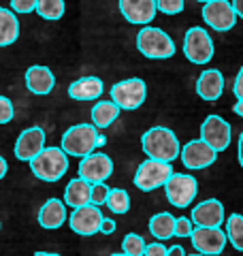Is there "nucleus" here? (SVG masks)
<instances>
[{"label":"nucleus","instance_id":"nucleus-48","mask_svg":"<svg viewBox=\"0 0 243 256\" xmlns=\"http://www.w3.org/2000/svg\"><path fill=\"white\" fill-rule=\"evenodd\" d=\"M0 226H2V224H0Z\"/></svg>","mask_w":243,"mask_h":256},{"label":"nucleus","instance_id":"nucleus-27","mask_svg":"<svg viewBox=\"0 0 243 256\" xmlns=\"http://www.w3.org/2000/svg\"><path fill=\"white\" fill-rule=\"evenodd\" d=\"M40 18L47 22H56L60 20L64 11H66V4L64 0H36V9H34Z\"/></svg>","mask_w":243,"mask_h":256},{"label":"nucleus","instance_id":"nucleus-11","mask_svg":"<svg viewBox=\"0 0 243 256\" xmlns=\"http://www.w3.org/2000/svg\"><path fill=\"white\" fill-rule=\"evenodd\" d=\"M102 218H104V216L100 214L98 205L88 203L84 207H75V210H72L68 224H70L72 233H77L81 237H92L96 233H100Z\"/></svg>","mask_w":243,"mask_h":256},{"label":"nucleus","instance_id":"nucleus-42","mask_svg":"<svg viewBox=\"0 0 243 256\" xmlns=\"http://www.w3.org/2000/svg\"><path fill=\"white\" fill-rule=\"evenodd\" d=\"M232 111H234L237 116H241V118H243V98H237V102H234Z\"/></svg>","mask_w":243,"mask_h":256},{"label":"nucleus","instance_id":"nucleus-14","mask_svg":"<svg viewBox=\"0 0 243 256\" xmlns=\"http://www.w3.org/2000/svg\"><path fill=\"white\" fill-rule=\"evenodd\" d=\"M180 156H182V162L188 166V169L198 171V169H207L209 164L216 162L218 152L212 146H207L202 139H194V141H188L182 148Z\"/></svg>","mask_w":243,"mask_h":256},{"label":"nucleus","instance_id":"nucleus-17","mask_svg":"<svg viewBox=\"0 0 243 256\" xmlns=\"http://www.w3.org/2000/svg\"><path fill=\"white\" fill-rule=\"evenodd\" d=\"M224 92V75L218 68H207L202 70L196 79V94L202 100L216 102Z\"/></svg>","mask_w":243,"mask_h":256},{"label":"nucleus","instance_id":"nucleus-12","mask_svg":"<svg viewBox=\"0 0 243 256\" xmlns=\"http://www.w3.org/2000/svg\"><path fill=\"white\" fill-rule=\"evenodd\" d=\"M113 173V160L102 154V152H92L81 158L79 162V178L90 184H102L111 178Z\"/></svg>","mask_w":243,"mask_h":256},{"label":"nucleus","instance_id":"nucleus-47","mask_svg":"<svg viewBox=\"0 0 243 256\" xmlns=\"http://www.w3.org/2000/svg\"><path fill=\"white\" fill-rule=\"evenodd\" d=\"M190 256H205V254H200V252H198V254H190Z\"/></svg>","mask_w":243,"mask_h":256},{"label":"nucleus","instance_id":"nucleus-37","mask_svg":"<svg viewBox=\"0 0 243 256\" xmlns=\"http://www.w3.org/2000/svg\"><path fill=\"white\" fill-rule=\"evenodd\" d=\"M100 233H102V235H111V233H116V220H111V218H102Z\"/></svg>","mask_w":243,"mask_h":256},{"label":"nucleus","instance_id":"nucleus-32","mask_svg":"<svg viewBox=\"0 0 243 256\" xmlns=\"http://www.w3.org/2000/svg\"><path fill=\"white\" fill-rule=\"evenodd\" d=\"M15 116V107L11 98H6V96H0V124H9Z\"/></svg>","mask_w":243,"mask_h":256},{"label":"nucleus","instance_id":"nucleus-31","mask_svg":"<svg viewBox=\"0 0 243 256\" xmlns=\"http://www.w3.org/2000/svg\"><path fill=\"white\" fill-rule=\"evenodd\" d=\"M107 194H109V188L102 184H92V192H90V203L92 205H104L107 203Z\"/></svg>","mask_w":243,"mask_h":256},{"label":"nucleus","instance_id":"nucleus-43","mask_svg":"<svg viewBox=\"0 0 243 256\" xmlns=\"http://www.w3.org/2000/svg\"><path fill=\"white\" fill-rule=\"evenodd\" d=\"M104 143H107V137H104V134H98V139H96V148H102Z\"/></svg>","mask_w":243,"mask_h":256},{"label":"nucleus","instance_id":"nucleus-7","mask_svg":"<svg viewBox=\"0 0 243 256\" xmlns=\"http://www.w3.org/2000/svg\"><path fill=\"white\" fill-rule=\"evenodd\" d=\"M109 94H111V100L116 102L120 109L132 111V109H139L145 102V96H148V86H145L143 79L132 77V79H124V82L113 84Z\"/></svg>","mask_w":243,"mask_h":256},{"label":"nucleus","instance_id":"nucleus-4","mask_svg":"<svg viewBox=\"0 0 243 256\" xmlns=\"http://www.w3.org/2000/svg\"><path fill=\"white\" fill-rule=\"evenodd\" d=\"M98 134L100 132L94 124H75V126L66 128V132L62 134L60 148L66 152L68 156L84 158L96 150V139H98Z\"/></svg>","mask_w":243,"mask_h":256},{"label":"nucleus","instance_id":"nucleus-39","mask_svg":"<svg viewBox=\"0 0 243 256\" xmlns=\"http://www.w3.org/2000/svg\"><path fill=\"white\" fill-rule=\"evenodd\" d=\"M232 9L237 13V18L243 20V0H232Z\"/></svg>","mask_w":243,"mask_h":256},{"label":"nucleus","instance_id":"nucleus-29","mask_svg":"<svg viewBox=\"0 0 243 256\" xmlns=\"http://www.w3.org/2000/svg\"><path fill=\"white\" fill-rule=\"evenodd\" d=\"M145 239L136 233H128L124 237V242H122V252L126 256H143L145 254Z\"/></svg>","mask_w":243,"mask_h":256},{"label":"nucleus","instance_id":"nucleus-13","mask_svg":"<svg viewBox=\"0 0 243 256\" xmlns=\"http://www.w3.org/2000/svg\"><path fill=\"white\" fill-rule=\"evenodd\" d=\"M200 139L207 146H212L216 152H224L230 146V139H232L230 124L220 116H207L200 124Z\"/></svg>","mask_w":243,"mask_h":256},{"label":"nucleus","instance_id":"nucleus-20","mask_svg":"<svg viewBox=\"0 0 243 256\" xmlns=\"http://www.w3.org/2000/svg\"><path fill=\"white\" fill-rule=\"evenodd\" d=\"M66 222V203L60 198H47L38 210V224L43 228H60Z\"/></svg>","mask_w":243,"mask_h":256},{"label":"nucleus","instance_id":"nucleus-28","mask_svg":"<svg viewBox=\"0 0 243 256\" xmlns=\"http://www.w3.org/2000/svg\"><path fill=\"white\" fill-rule=\"evenodd\" d=\"M104 205H107L113 214L124 216V214H128V210H130V196H128V192L122 190V188H109L107 203Z\"/></svg>","mask_w":243,"mask_h":256},{"label":"nucleus","instance_id":"nucleus-38","mask_svg":"<svg viewBox=\"0 0 243 256\" xmlns=\"http://www.w3.org/2000/svg\"><path fill=\"white\" fill-rule=\"evenodd\" d=\"M166 256H186V252H184L182 246H171L166 250Z\"/></svg>","mask_w":243,"mask_h":256},{"label":"nucleus","instance_id":"nucleus-30","mask_svg":"<svg viewBox=\"0 0 243 256\" xmlns=\"http://www.w3.org/2000/svg\"><path fill=\"white\" fill-rule=\"evenodd\" d=\"M156 6L164 15H180L186 6V0H156Z\"/></svg>","mask_w":243,"mask_h":256},{"label":"nucleus","instance_id":"nucleus-10","mask_svg":"<svg viewBox=\"0 0 243 256\" xmlns=\"http://www.w3.org/2000/svg\"><path fill=\"white\" fill-rule=\"evenodd\" d=\"M192 246L196 248V252L205 254V256H218L224 252L226 248V230H222L220 226H196L192 230Z\"/></svg>","mask_w":243,"mask_h":256},{"label":"nucleus","instance_id":"nucleus-26","mask_svg":"<svg viewBox=\"0 0 243 256\" xmlns=\"http://www.w3.org/2000/svg\"><path fill=\"white\" fill-rule=\"evenodd\" d=\"M226 237L232 244L234 250L243 252V216L241 214H230L226 220Z\"/></svg>","mask_w":243,"mask_h":256},{"label":"nucleus","instance_id":"nucleus-5","mask_svg":"<svg viewBox=\"0 0 243 256\" xmlns=\"http://www.w3.org/2000/svg\"><path fill=\"white\" fill-rule=\"evenodd\" d=\"M166 201L177 210L188 207L198 194V182L190 173H173L164 184Z\"/></svg>","mask_w":243,"mask_h":256},{"label":"nucleus","instance_id":"nucleus-46","mask_svg":"<svg viewBox=\"0 0 243 256\" xmlns=\"http://www.w3.org/2000/svg\"><path fill=\"white\" fill-rule=\"evenodd\" d=\"M196 2H202V4H205V2H209V0H196Z\"/></svg>","mask_w":243,"mask_h":256},{"label":"nucleus","instance_id":"nucleus-24","mask_svg":"<svg viewBox=\"0 0 243 256\" xmlns=\"http://www.w3.org/2000/svg\"><path fill=\"white\" fill-rule=\"evenodd\" d=\"M120 111L122 109L113 100H98L92 107V124L98 128V130H102V128H109L118 120Z\"/></svg>","mask_w":243,"mask_h":256},{"label":"nucleus","instance_id":"nucleus-36","mask_svg":"<svg viewBox=\"0 0 243 256\" xmlns=\"http://www.w3.org/2000/svg\"><path fill=\"white\" fill-rule=\"evenodd\" d=\"M232 94L237 96V98H243V66H241V70L237 73V77H234V84H232Z\"/></svg>","mask_w":243,"mask_h":256},{"label":"nucleus","instance_id":"nucleus-22","mask_svg":"<svg viewBox=\"0 0 243 256\" xmlns=\"http://www.w3.org/2000/svg\"><path fill=\"white\" fill-rule=\"evenodd\" d=\"M90 192H92V184L86 182V180H70L68 186L64 188V203H66L68 207H84L90 203Z\"/></svg>","mask_w":243,"mask_h":256},{"label":"nucleus","instance_id":"nucleus-45","mask_svg":"<svg viewBox=\"0 0 243 256\" xmlns=\"http://www.w3.org/2000/svg\"><path fill=\"white\" fill-rule=\"evenodd\" d=\"M111 256H126L124 252H120V254H111Z\"/></svg>","mask_w":243,"mask_h":256},{"label":"nucleus","instance_id":"nucleus-23","mask_svg":"<svg viewBox=\"0 0 243 256\" xmlns=\"http://www.w3.org/2000/svg\"><path fill=\"white\" fill-rule=\"evenodd\" d=\"M20 36V20L18 13L0 6V47H9Z\"/></svg>","mask_w":243,"mask_h":256},{"label":"nucleus","instance_id":"nucleus-40","mask_svg":"<svg viewBox=\"0 0 243 256\" xmlns=\"http://www.w3.org/2000/svg\"><path fill=\"white\" fill-rule=\"evenodd\" d=\"M237 156H239V164L243 166V132L239 134V143H237Z\"/></svg>","mask_w":243,"mask_h":256},{"label":"nucleus","instance_id":"nucleus-2","mask_svg":"<svg viewBox=\"0 0 243 256\" xmlns=\"http://www.w3.org/2000/svg\"><path fill=\"white\" fill-rule=\"evenodd\" d=\"M30 171L40 182H58L68 171V154L62 148H43L30 160Z\"/></svg>","mask_w":243,"mask_h":256},{"label":"nucleus","instance_id":"nucleus-19","mask_svg":"<svg viewBox=\"0 0 243 256\" xmlns=\"http://www.w3.org/2000/svg\"><path fill=\"white\" fill-rule=\"evenodd\" d=\"M192 222L196 226H222L224 205L218 198H207L192 210Z\"/></svg>","mask_w":243,"mask_h":256},{"label":"nucleus","instance_id":"nucleus-1","mask_svg":"<svg viewBox=\"0 0 243 256\" xmlns=\"http://www.w3.org/2000/svg\"><path fill=\"white\" fill-rule=\"evenodd\" d=\"M141 146L150 158L162 160V162H173L182 152V146H180V141H177L175 132L164 126H154L148 132H143Z\"/></svg>","mask_w":243,"mask_h":256},{"label":"nucleus","instance_id":"nucleus-21","mask_svg":"<svg viewBox=\"0 0 243 256\" xmlns=\"http://www.w3.org/2000/svg\"><path fill=\"white\" fill-rule=\"evenodd\" d=\"M104 86L100 77H81L68 86V96L72 100H96L100 98Z\"/></svg>","mask_w":243,"mask_h":256},{"label":"nucleus","instance_id":"nucleus-8","mask_svg":"<svg viewBox=\"0 0 243 256\" xmlns=\"http://www.w3.org/2000/svg\"><path fill=\"white\" fill-rule=\"evenodd\" d=\"M214 41L209 32L200 26L186 30L184 34V56L192 64H207L214 58Z\"/></svg>","mask_w":243,"mask_h":256},{"label":"nucleus","instance_id":"nucleus-44","mask_svg":"<svg viewBox=\"0 0 243 256\" xmlns=\"http://www.w3.org/2000/svg\"><path fill=\"white\" fill-rule=\"evenodd\" d=\"M34 256H60V254H54V252H36Z\"/></svg>","mask_w":243,"mask_h":256},{"label":"nucleus","instance_id":"nucleus-6","mask_svg":"<svg viewBox=\"0 0 243 256\" xmlns=\"http://www.w3.org/2000/svg\"><path fill=\"white\" fill-rule=\"evenodd\" d=\"M175 171L171 162H162L156 158H148L145 162L139 164V169L134 173V186L143 192H152L160 186H164L166 180L171 178Z\"/></svg>","mask_w":243,"mask_h":256},{"label":"nucleus","instance_id":"nucleus-35","mask_svg":"<svg viewBox=\"0 0 243 256\" xmlns=\"http://www.w3.org/2000/svg\"><path fill=\"white\" fill-rule=\"evenodd\" d=\"M166 250L168 248L160 242H154V244H148L145 246V254L143 256H166Z\"/></svg>","mask_w":243,"mask_h":256},{"label":"nucleus","instance_id":"nucleus-9","mask_svg":"<svg viewBox=\"0 0 243 256\" xmlns=\"http://www.w3.org/2000/svg\"><path fill=\"white\" fill-rule=\"evenodd\" d=\"M202 20L216 32H228L237 24V13L232 9V2L228 0H209L202 4Z\"/></svg>","mask_w":243,"mask_h":256},{"label":"nucleus","instance_id":"nucleus-41","mask_svg":"<svg viewBox=\"0 0 243 256\" xmlns=\"http://www.w3.org/2000/svg\"><path fill=\"white\" fill-rule=\"evenodd\" d=\"M6 171H9V164H6V160L0 156V180H2L4 175H6Z\"/></svg>","mask_w":243,"mask_h":256},{"label":"nucleus","instance_id":"nucleus-3","mask_svg":"<svg viewBox=\"0 0 243 256\" xmlns=\"http://www.w3.org/2000/svg\"><path fill=\"white\" fill-rule=\"evenodd\" d=\"M136 50L150 60H166L175 56V43L162 28L148 24L136 34Z\"/></svg>","mask_w":243,"mask_h":256},{"label":"nucleus","instance_id":"nucleus-15","mask_svg":"<svg viewBox=\"0 0 243 256\" xmlns=\"http://www.w3.org/2000/svg\"><path fill=\"white\" fill-rule=\"evenodd\" d=\"M156 0H120V13L128 24L148 26L156 18Z\"/></svg>","mask_w":243,"mask_h":256},{"label":"nucleus","instance_id":"nucleus-34","mask_svg":"<svg viewBox=\"0 0 243 256\" xmlns=\"http://www.w3.org/2000/svg\"><path fill=\"white\" fill-rule=\"evenodd\" d=\"M192 230H194L192 220H188V218H175V233H173L175 237H190Z\"/></svg>","mask_w":243,"mask_h":256},{"label":"nucleus","instance_id":"nucleus-33","mask_svg":"<svg viewBox=\"0 0 243 256\" xmlns=\"http://www.w3.org/2000/svg\"><path fill=\"white\" fill-rule=\"evenodd\" d=\"M36 9V0H11V11L20 15H28Z\"/></svg>","mask_w":243,"mask_h":256},{"label":"nucleus","instance_id":"nucleus-18","mask_svg":"<svg viewBox=\"0 0 243 256\" xmlns=\"http://www.w3.org/2000/svg\"><path fill=\"white\" fill-rule=\"evenodd\" d=\"M24 77H26V88L36 96H47L56 86L54 70L50 66H43V64H34V66H30Z\"/></svg>","mask_w":243,"mask_h":256},{"label":"nucleus","instance_id":"nucleus-25","mask_svg":"<svg viewBox=\"0 0 243 256\" xmlns=\"http://www.w3.org/2000/svg\"><path fill=\"white\" fill-rule=\"evenodd\" d=\"M150 233L158 239V242H164V239H171L175 233V218L166 212H160V214H154L150 218L148 224Z\"/></svg>","mask_w":243,"mask_h":256},{"label":"nucleus","instance_id":"nucleus-16","mask_svg":"<svg viewBox=\"0 0 243 256\" xmlns=\"http://www.w3.org/2000/svg\"><path fill=\"white\" fill-rule=\"evenodd\" d=\"M45 148V130L40 126L26 128L24 132H20L18 141H15V158L22 162H30L40 150Z\"/></svg>","mask_w":243,"mask_h":256}]
</instances>
